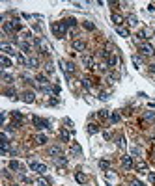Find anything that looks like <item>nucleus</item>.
<instances>
[{"label":"nucleus","instance_id":"1","mask_svg":"<svg viewBox=\"0 0 155 186\" xmlns=\"http://www.w3.org/2000/svg\"><path fill=\"white\" fill-rule=\"evenodd\" d=\"M51 28H52V34L56 37H64L66 32H67V24H66V20H62V23H54Z\"/></svg>","mask_w":155,"mask_h":186},{"label":"nucleus","instance_id":"2","mask_svg":"<svg viewBox=\"0 0 155 186\" xmlns=\"http://www.w3.org/2000/svg\"><path fill=\"white\" fill-rule=\"evenodd\" d=\"M34 45L38 47V49L41 50V54H45V56H49V54H51V49H49V45L45 43L43 39H39V37H36L34 39Z\"/></svg>","mask_w":155,"mask_h":186},{"label":"nucleus","instance_id":"3","mask_svg":"<svg viewBox=\"0 0 155 186\" xmlns=\"http://www.w3.org/2000/svg\"><path fill=\"white\" fill-rule=\"evenodd\" d=\"M138 52L142 54V56H153V54H155V49H153L151 45H148V43H142V45L138 47Z\"/></svg>","mask_w":155,"mask_h":186},{"label":"nucleus","instance_id":"4","mask_svg":"<svg viewBox=\"0 0 155 186\" xmlns=\"http://www.w3.org/2000/svg\"><path fill=\"white\" fill-rule=\"evenodd\" d=\"M60 65H62V69H64V71H66V74H67V77H71V74L75 73V65L71 63V61L60 60Z\"/></svg>","mask_w":155,"mask_h":186},{"label":"nucleus","instance_id":"5","mask_svg":"<svg viewBox=\"0 0 155 186\" xmlns=\"http://www.w3.org/2000/svg\"><path fill=\"white\" fill-rule=\"evenodd\" d=\"M73 50H75V52H84V50H86V41L75 39V41H73Z\"/></svg>","mask_w":155,"mask_h":186},{"label":"nucleus","instance_id":"6","mask_svg":"<svg viewBox=\"0 0 155 186\" xmlns=\"http://www.w3.org/2000/svg\"><path fill=\"white\" fill-rule=\"evenodd\" d=\"M0 50L6 52V56H8V54H10V56H17V54H19V52L13 49L11 45H8V43H2V45H0Z\"/></svg>","mask_w":155,"mask_h":186},{"label":"nucleus","instance_id":"7","mask_svg":"<svg viewBox=\"0 0 155 186\" xmlns=\"http://www.w3.org/2000/svg\"><path fill=\"white\" fill-rule=\"evenodd\" d=\"M32 121H34V127H36L38 130H43V128H47V127H49V121L41 119V117H34Z\"/></svg>","mask_w":155,"mask_h":186},{"label":"nucleus","instance_id":"8","mask_svg":"<svg viewBox=\"0 0 155 186\" xmlns=\"http://www.w3.org/2000/svg\"><path fill=\"white\" fill-rule=\"evenodd\" d=\"M82 63L86 65L88 69H94V67H95V60H94V56H88V54H84V56H82Z\"/></svg>","mask_w":155,"mask_h":186},{"label":"nucleus","instance_id":"9","mask_svg":"<svg viewBox=\"0 0 155 186\" xmlns=\"http://www.w3.org/2000/svg\"><path fill=\"white\" fill-rule=\"evenodd\" d=\"M122 166H123L125 169H133V166H135V164H133V158H131L129 155H123V156H122Z\"/></svg>","mask_w":155,"mask_h":186},{"label":"nucleus","instance_id":"10","mask_svg":"<svg viewBox=\"0 0 155 186\" xmlns=\"http://www.w3.org/2000/svg\"><path fill=\"white\" fill-rule=\"evenodd\" d=\"M49 156H52V158H58V156H62V149L58 147V145H51L49 147Z\"/></svg>","mask_w":155,"mask_h":186},{"label":"nucleus","instance_id":"11","mask_svg":"<svg viewBox=\"0 0 155 186\" xmlns=\"http://www.w3.org/2000/svg\"><path fill=\"white\" fill-rule=\"evenodd\" d=\"M23 101L26 102V104H32V102L36 101V95H34L32 91H24L23 93Z\"/></svg>","mask_w":155,"mask_h":186},{"label":"nucleus","instance_id":"12","mask_svg":"<svg viewBox=\"0 0 155 186\" xmlns=\"http://www.w3.org/2000/svg\"><path fill=\"white\" fill-rule=\"evenodd\" d=\"M39 65V60L38 58H34V56H30V58H28L26 60V67H30V69H36Z\"/></svg>","mask_w":155,"mask_h":186},{"label":"nucleus","instance_id":"13","mask_svg":"<svg viewBox=\"0 0 155 186\" xmlns=\"http://www.w3.org/2000/svg\"><path fill=\"white\" fill-rule=\"evenodd\" d=\"M0 63H2L4 69H8V67H11V60L6 56V54H2V56H0Z\"/></svg>","mask_w":155,"mask_h":186},{"label":"nucleus","instance_id":"14","mask_svg":"<svg viewBox=\"0 0 155 186\" xmlns=\"http://www.w3.org/2000/svg\"><path fill=\"white\" fill-rule=\"evenodd\" d=\"M4 32L6 34H15L17 32L15 26H13V20H11V23H4Z\"/></svg>","mask_w":155,"mask_h":186},{"label":"nucleus","instance_id":"15","mask_svg":"<svg viewBox=\"0 0 155 186\" xmlns=\"http://www.w3.org/2000/svg\"><path fill=\"white\" fill-rule=\"evenodd\" d=\"M107 65H108V67H116V65H118V56H116V54H110V56H108Z\"/></svg>","mask_w":155,"mask_h":186},{"label":"nucleus","instance_id":"16","mask_svg":"<svg viewBox=\"0 0 155 186\" xmlns=\"http://www.w3.org/2000/svg\"><path fill=\"white\" fill-rule=\"evenodd\" d=\"M4 95H6V97H8V99H19L17 97V91H15V89H11V88H8V89H6V91H4Z\"/></svg>","mask_w":155,"mask_h":186},{"label":"nucleus","instance_id":"17","mask_svg":"<svg viewBox=\"0 0 155 186\" xmlns=\"http://www.w3.org/2000/svg\"><path fill=\"white\" fill-rule=\"evenodd\" d=\"M86 130H88V134H97V132H99V125H95V123H90V125L86 127Z\"/></svg>","mask_w":155,"mask_h":186},{"label":"nucleus","instance_id":"18","mask_svg":"<svg viewBox=\"0 0 155 186\" xmlns=\"http://www.w3.org/2000/svg\"><path fill=\"white\" fill-rule=\"evenodd\" d=\"M75 179H77V182H80V184H84V182L88 181V177L84 175L82 171H77V173H75Z\"/></svg>","mask_w":155,"mask_h":186},{"label":"nucleus","instance_id":"19","mask_svg":"<svg viewBox=\"0 0 155 186\" xmlns=\"http://www.w3.org/2000/svg\"><path fill=\"white\" fill-rule=\"evenodd\" d=\"M110 19H112V23L116 24V28H118V26H122V23H123V19L120 17L118 13H112V17H110Z\"/></svg>","mask_w":155,"mask_h":186},{"label":"nucleus","instance_id":"20","mask_svg":"<svg viewBox=\"0 0 155 186\" xmlns=\"http://www.w3.org/2000/svg\"><path fill=\"white\" fill-rule=\"evenodd\" d=\"M36 143H38V145H45V143H47V136L45 134H38L36 136Z\"/></svg>","mask_w":155,"mask_h":186},{"label":"nucleus","instance_id":"21","mask_svg":"<svg viewBox=\"0 0 155 186\" xmlns=\"http://www.w3.org/2000/svg\"><path fill=\"white\" fill-rule=\"evenodd\" d=\"M116 32H118L122 37H129V30H127V28H123V26H118Z\"/></svg>","mask_w":155,"mask_h":186},{"label":"nucleus","instance_id":"22","mask_svg":"<svg viewBox=\"0 0 155 186\" xmlns=\"http://www.w3.org/2000/svg\"><path fill=\"white\" fill-rule=\"evenodd\" d=\"M2 80L6 82V84H13V77H11L10 73H6V71L2 73Z\"/></svg>","mask_w":155,"mask_h":186},{"label":"nucleus","instance_id":"23","mask_svg":"<svg viewBox=\"0 0 155 186\" xmlns=\"http://www.w3.org/2000/svg\"><path fill=\"white\" fill-rule=\"evenodd\" d=\"M39 166H41V164H39V162H36V160H30V162H28V168H30L32 171H38V169H39Z\"/></svg>","mask_w":155,"mask_h":186},{"label":"nucleus","instance_id":"24","mask_svg":"<svg viewBox=\"0 0 155 186\" xmlns=\"http://www.w3.org/2000/svg\"><path fill=\"white\" fill-rule=\"evenodd\" d=\"M10 169H13V171H19V169H21V164H19L17 160H11V162H10Z\"/></svg>","mask_w":155,"mask_h":186},{"label":"nucleus","instance_id":"25","mask_svg":"<svg viewBox=\"0 0 155 186\" xmlns=\"http://www.w3.org/2000/svg\"><path fill=\"white\" fill-rule=\"evenodd\" d=\"M19 47H21V49H23L24 52H28V54L32 52V45H28V43H19Z\"/></svg>","mask_w":155,"mask_h":186},{"label":"nucleus","instance_id":"26","mask_svg":"<svg viewBox=\"0 0 155 186\" xmlns=\"http://www.w3.org/2000/svg\"><path fill=\"white\" fill-rule=\"evenodd\" d=\"M110 115H112V114L108 112V110H101V112H99V117H101V119H108Z\"/></svg>","mask_w":155,"mask_h":186},{"label":"nucleus","instance_id":"27","mask_svg":"<svg viewBox=\"0 0 155 186\" xmlns=\"http://www.w3.org/2000/svg\"><path fill=\"white\" fill-rule=\"evenodd\" d=\"M15 60H17V63H21V65H26V60H24V56H23V54H17V56H15Z\"/></svg>","mask_w":155,"mask_h":186},{"label":"nucleus","instance_id":"28","mask_svg":"<svg viewBox=\"0 0 155 186\" xmlns=\"http://www.w3.org/2000/svg\"><path fill=\"white\" fill-rule=\"evenodd\" d=\"M60 136H62V140H64V142H69V132H67L66 128L60 130Z\"/></svg>","mask_w":155,"mask_h":186},{"label":"nucleus","instance_id":"29","mask_svg":"<svg viewBox=\"0 0 155 186\" xmlns=\"http://www.w3.org/2000/svg\"><path fill=\"white\" fill-rule=\"evenodd\" d=\"M127 20H129V26H137V24H138V19H137L135 15H131Z\"/></svg>","mask_w":155,"mask_h":186},{"label":"nucleus","instance_id":"30","mask_svg":"<svg viewBox=\"0 0 155 186\" xmlns=\"http://www.w3.org/2000/svg\"><path fill=\"white\" fill-rule=\"evenodd\" d=\"M66 24H67V28H75V26H77V20H75V19H67Z\"/></svg>","mask_w":155,"mask_h":186},{"label":"nucleus","instance_id":"31","mask_svg":"<svg viewBox=\"0 0 155 186\" xmlns=\"http://www.w3.org/2000/svg\"><path fill=\"white\" fill-rule=\"evenodd\" d=\"M71 153H73V155H80V153H82V149H80L79 145H77V143H75V145L71 147Z\"/></svg>","mask_w":155,"mask_h":186},{"label":"nucleus","instance_id":"32","mask_svg":"<svg viewBox=\"0 0 155 186\" xmlns=\"http://www.w3.org/2000/svg\"><path fill=\"white\" fill-rule=\"evenodd\" d=\"M84 28H86V30H94V28H95V24H94V23H90V20H84Z\"/></svg>","mask_w":155,"mask_h":186},{"label":"nucleus","instance_id":"33","mask_svg":"<svg viewBox=\"0 0 155 186\" xmlns=\"http://www.w3.org/2000/svg\"><path fill=\"white\" fill-rule=\"evenodd\" d=\"M54 160H56V164H62V166H66V162H67L64 155H62V156H58V158H54Z\"/></svg>","mask_w":155,"mask_h":186},{"label":"nucleus","instance_id":"34","mask_svg":"<svg viewBox=\"0 0 155 186\" xmlns=\"http://www.w3.org/2000/svg\"><path fill=\"white\" fill-rule=\"evenodd\" d=\"M82 88H84V89H88V91L92 89V84H90V80H88V78H84V80H82Z\"/></svg>","mask_w":155,"mask_h":186},{"label":"nucleus","instance_id":"35","mask_svg":"<svg viewBox=\"0 0 155 186\" xmlns=\"http://www.w3.org/2000/svg\"><path fill=\"white\" fill-rule=\"evenodd\" d=\"M110 121H112V123H118V121H120V114H118V112H112Z\"/></svg>","mask_w":155,"mask_h":186},{"label":"nucleus","instance_id":"36","mask_svg":"<svg viewBox=\"0 0 155 186\" xmlns=\"http://www.w3.org/2000/svg\"><path fill=\"white\" fill-rule=\"evenodd\" d=\"M137 169H140V171H146V169H148V166H146V162H142V160H140V162L137 164Z\"/></svg>","mask_w":155,"mask_h":186},{"label":"nucleus","instance_id":"37","mask_svg":"<svg viewBox=\"0 0 155 186\" xmlns=\"http://www.w3.org/2000/svg\"><path fill=\"white\" fill-rule=\"evenodd\" d=\"M38 173H39V175H45V173H47V166H45V164H41V166H39Z\"/></svg>","mask_w":155,"mask_h":186},{"label":"nucleus","instance_id":"38","mask_svg":"<svg viewBox=\"0 0 155 186\" xmlns=\"http://www.w3.org/2000/svg\"><path fill=\"white\" fill-rule=\"evenodd\" d=\"M137 37H138V39H148V34H146L144 30H140V32L137 34Z\"/></svg>","mask_w":155,"mask_h":186},{"label":"nucleus","instance_id":"39","mask_svg":"<svg viewBox=\"0 0 155 186\" xmlns=\"http://www.w3.org/2000/svg\"><path fill=\"white\" fill-rule=\"evenodd\" d=\"M146 119L148 121H155V114L153 112H146Z\"/></svg>","mask_w":155,"mask_h":186},{"label":"nucleus","instance_id":"40","mask_svg":"<svg viewBox=\"0 0 155 186\" xmlns=\"http://www.w3.org/2000/svg\"><path fill=\"white\" fill-rule=\"evenodd\" d=\"M38 184H39V186H49V184H51V181H47V179H39Z\"/></svg>","mask_w":155,"mask_h":186},{"label":"nucleus","instance_id":"41","mask_svg":"<svg viewBox=\"0 0 155 186\" xmlns=\"http://www.w3.org/2000/svg\"><path fill=\"white\" fill-rule=\"evenodd\" d=\"M133 63H135V65H140V63H142V60H140V56H133Z\"/></svg>","mask_w":155,"mask_h":186},{"label":"nucleus","instance_id":"42","mask_svg":"<svg viewBox=\"0 0 155 186\" xmlns=\"http://www.w3.org/2000/svg\"><path fill=\"white\" fill-rule=\"evenodd\" d=\"M99 166H101L103 169H107V168H108V162H107V160H101V162H99Z\"/></svg>","mask_w":155,"mask_h":186},{"label":"nucleus","instance_id":"43","mask_svg":"<svg viewBox=\"0 0 155 186\" xmlns=\"http://www.w3.org/2000/svg\"><path fill=\"white\" fill-rule=\"evenodd\" d=\"M99 99H101V101H107V99H108V93H101Z\"/></svg>","mask_w":155,"mask_h":186},{"label":"nucleus","instance_id":"44","mask_svg":"<svg viewBox=\"0 0 155 186\" xmlns=\"http://www.w3.org/2000/svg\"><path fill=\"white\" fill-rule=\"evenodd\" d=\"M148 179H150L151 182H155V173H148Z\"/></svg>","mask_w":155,"mask_h":186},{"label":"nucleus","instance_id":"45","mask_svg":"<svg viewBox=\"0 0 155 186\" xmlns=\"http://www.w3.org/2000/svg\"><path fill=\"white\" fill-rule=\"evenodd\" d=\"M118 145H120V147L125 145V140H123V138H120V140H118Z\"/></svg>","mask_w":155,"mask_h":186},{"label":"nucleus","instance_id":"46","mask_svg":"<svg viewBox=\"0 0 155 186\" xmlns=\"http://www.w3.org/2000/svg\"><path fill=\"white\" fill-rule=\"evenodd\" d=\"M131 186H144V184L140 182V181H133V182H131Z\"/></svg>","mask_w":155,"mask_h":186},{"label":"nucleus","instance_id":"47","mask_svg":"<svg viewBox=\"0 0 155 186\" xmlns=\"http://www.w3.org/2000/svg\"><path fill=\"white\" fill-rule=\"evenodd\" d=\"M133 155H138L140 156V149L138 147H133Z\"/></svg>","mask_w":155,"mask_h":186},{"label":"nucleus","instance_id":"48","mask_svg":"<svg viewBox=\"0 0 155 186\" xmlns=\"http://www.w3.org/2000/svg\"><path fill=\"white\" fill-rule=\"evenodd\" d=\"M45 69H47V73H52V71H54V69H52V65H51V63H49V65H47Z\"/></svg>","mask_w":155,"mask_h":186},{"label":"nucleus","instance_id":"49","mask_svg":"<svg viewBox=\"0 0 155 186\" xmlns=\"http://www.w3.org/2000/svg\"><path fill=\"white\" fill-rule=\"evenodd\" d=\"M150 71H151V73H155V63H151V65H150Z\"/></svg>","mask_w":155,"mask_h":186},{"label":"nucleus","instance_id":"50","mask_svg":"<svg viewBox=\"0 0 155 186\" xmlns=\"http://www.w3.org/2000/svg\"><path fill=\"white\" fill-rule=\"evenodd\" d=\"M13 186H19V184H13Z\"/></svg>","mask_w":155,"mask_h":186},{"label":"nucleus","instance_id":"51","mask_svg":"<svg viewBox=\"0 0 155 186\" xmlns=\"http://www.w3.org/2000/svg\"><path fill=\"white\" fill-rule=\"evenodd\" d=\"M153 153H155V147H153Z\"/></svg>","mask_w":155,"mask_h":186}]
</instances>
